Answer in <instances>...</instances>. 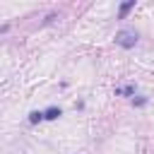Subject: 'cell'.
Here are the masks:
<instances>
[{"label": "cell", "instance_id": "5", "mask_svg": "<svg viewBox=\"0 0 154 154\" xmlns=\"http://www.w3.org/2000/svg\"><path fill=\"white\" fill-rule=\"evenodd\" d=\"M132 91H135L132 87H123V89H116V94H125V96H130Z\"/></svg>", "mask_w": 154, "mask_h": 154}, {"label": "cell", "instance_id": "1", "mask_svg": "<svg viewBox=\"0 0 154 154\" xmlns=\"http://www.w3.org/2000/svg\"><path fill=\"white\" fill-rule=\"evenodd\" d=\"M116 43H118L120 48H135V43H137V31H130V29L118 31V34H116Z\"/></svg>", "mask_w": 154, "mask_h": 154}, {"label": "cell", "instance_id": "2", "mask_svg": "<svg viewBox=\"0 0 154 154\" xmlns=\"http://www.w3.org/2000/svg\"><path fill=\"white\" fill-rule=\"evenodd\" d=\"M132 7H135V0H128V2H123V5H120V10H118V17H120V19H125V14H128Z\"/></svg>", "mask_w": 154, "mask_h": 154}, {"label": "cell", "instance_id": "3", "mask_svg": "<svg viewBox=\"0 0 154 154\" xmlns=\"http://www.w3.org/2000/svg\"><path fill=\"white\" fill-rule=\"evenodd\" d=\"M58 116H63V111H60V108H55V106H51L48 111H43V118H46V120H55Z\"/></svg>", "mask_w": 154, "mask_h": 154}, {"label": "cell", "instance_id": "4", "mask_svg": "<svg viewBox=\"0 0 154 154\" xmlns=\"http://www.w3.org/2000/svg\"><path fill=\"white\" fill-rule=\"evenodd\" d=\"M38 120H43V113L41 111H31L29 113V123H38Z\"/></svg>", "mask_w": 154, "mask_h": 154}]
</instances>
